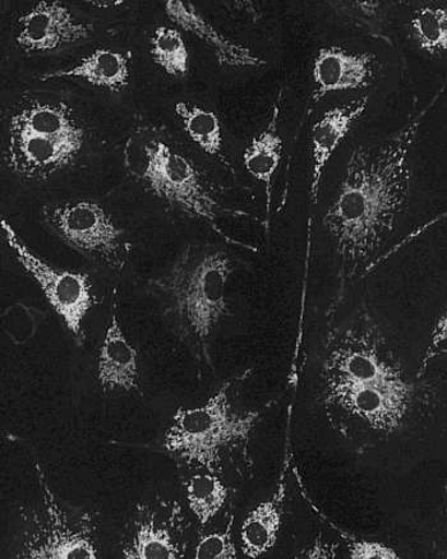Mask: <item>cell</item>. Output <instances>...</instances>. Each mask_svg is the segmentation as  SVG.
<instances>
[{
  "label": "cell",
  "mask_w": 447,
  "mask_h": 559,
  "mask_svg": "<svg viewBox=\"0 0 447 559\" xmlns=\"http://www.w3.org/2000/svg\"><path fill=\"white\" fill-rule=\"evenodd\" d=\"M446 88L447 81L389 139L353 148L336 199L322 217L340 269V294L329 313L342 304L346 285L396 231L411 191V155L416 135Z\"/></svg>",
  "instance_id": "obj_1"
},
{
  "label": "cell",
  "mask_w": 447,
  "mask_h": 559,
  "mask_svg": "<svg viewBox=\"0 0 447 559\" xmlns=\"http://www.w3.org/2000/svg\"><path fill=\"white\" fill-rule=\"evenodd\" d=\"M233 272L232 257L222 249L189 245L169 270L150 280V288L164 301L163 316L174 334L210 367L211 340L231 316L226 289Z\"/></svg>",
  "instance_id": "obj_2"
},
{
  "label": "cell",
  "mask_w": 447,
  "mask_h": 559,
  "mask_svg": "<svg viewBox=\"0 0 447 559\" xmlns=\"http://www.w3.org/2000/svg\"><path fill=\"white\" fill-rule=\"evenodd\" d=\"M123 166L128 177L173 210L207 224L226 243L256 251L255 247L232 238L220 225L224 214H248L219 202L199 166L173 145L163 128L150 123L136 126L125 143Z\"/></svg>",
  "instance_id": "obj_3"
},
{
  "label": "cell",
  "mask_w": 447,
  "mask_h": 559,
  "mask_svg": "<svg viewBox=\"0 0 447 559\" xmlns=\"http://www.w3.org/2000/svg\"><path fill=\"white\" fill-rule=\"evenodd\" d=\"M252 369L225 381L207 403L179 407L166 429L163 448L178 463L192 469L220 474L225 456L246 450L264 414L275 402L252 411H237L231 399L234 384L246 381Z\"/></svg>",
  "instance_id": "obj_4"
},
{
  "label": "cell",
  "mask_w": 447,
  "mask_h": 559,
  "mask_svg": "<svg viewBox=\"0 0 447 559\" xmlns=\"http://www.w3.org/2000/svg\"><path fill=\"white\" fill-rule=\"evenodd\" d=\"M87 130L63 100H28L13 112L3 160L22 180L47 181L79 160Z\"/></svg>",
  "instance_id": "obj_5"
},
{
  "label": "cell",
  "mask_w": 447,
  "mask_h": 559,
  "mask_svg": "<svg viewBox=\"0 0 447 559\" xmlns=\"http://www.w3.org/2000/svg\"><path fill=\"white\" fill-rule=\"evenodd\" d=\"M321 381L322 388L333 384L399 386L412 383L380 324L365 309L350 323L330 331L326 337Z\"/></svg>",
  "instance_id": "obj_6"
},
{
  "label": "cell",
  "mask_w": 447,
  "mask_h": 559,
  "mask_svg": "<svg viewBox=\"0 0 447 559\" xmlns=\"http://www.w3.org/2000/svg\"><path fill=\"white\" fill-rule=\"evenodd\" d=\"M40 221L66 247L115 274H122L131 259L132 245L125 229L94 200L45 203Z\"/></svg>",
  "instance_id": "obj_7"
},
{
  "label": "cell",
  "mask_w": 447,
  "mask_h": 559,
  "mask_svg": "<svg viewBox=\"0 0 447 559\" xmlns=\"http://www.w3.org/2000/svg\"><path fill=\"white\" fill-rule=\"evenodd\" d=\"M35 472L40 487L43 509L34 513L22 548L14 558H98L102 542L95 513L72 508L60 501L37 461Z\"/></svg>",
  "instance_id": "obj_8"
},
{
  "label": "cell",
  "mask_w": 447,
  "mask_h": 559,
  "mask_svg": "<svg viewBox=\"0 0 447 559\" xmlns=\"http://www.w3.org/2000/svg\"><path fill=\"white\" fill-rule=\"evenodd\" d=\"M0 228L5 243L21 267L39 286L52 311L62 320L75 342L80 346L85 344V320L97 305L93 280L86 272L58 267L42 259L21 239L9 218L2 217Z\"/></svg>",
  "instance_id": "obj_9"
},
{
  "label": "cell",
  "mask_w": 447,
  "mask_h": 559,
  "mask_svg": "<svg viewBox=\"0 0 447 559\" xmlns=\"http://www.w3.org/2000/svg\"><path fill=\"white\" fill-rule=\"evenodd\" d=\"M189 524L177 500L155 497L134 506L125 528L122 555L127 559H180L188 554Z\"/></svg>",
  "instance_id": "obj_10"
},
{
  "label": "cell",
  "mask_w": 447,
  "mask_h": 559,
  "mask_svg": "<svg viewBox=\"0 0 447 559\" xmlns=\"http://www.w3.org/2000/svg\"><path fill=\"white\" fill-rule=\"evenodd\" d=\"M415 386H363L333 384L322 388V402L328 412H338L348 420H358L374 432L391 436L405 426L411 414Z\"/></svg>",
  "instance_id": "obj_11"
},
{
  "label": "cell",
  "mask_w": 447,
  "mask_h": 559,
  "mask_svg": "<svg viewBox=\"0 0 447 559\" xmlns=\"http://www.w3.org/2000/svg\"><path fill=\"white\" fill-rule=\"evenodd\" d=\"M94 33V25L75 17L63 2L43 0L17 19L14 40L27 55H45L86 41Z\"/></svg>",
  "instance_id": "obj_12"
},
{
  "label": "cell",
  "mask_w": 447,
  "mask_h": 559,
  "mask_svg": "<svg viewBox=\"0 0 447 559\" xmlns=\"http://www.w3.org/2000/svg\"><path fill=\"white\" fill-rule=\"evenodd\" d=\"M381 64L375 52L352 51L329 45L317 51L313 66L314 103L343 91L367 88L380 74Z\"/></svg>",
  "instance_id": "obj_13"
},
{
  "label": "cell",
  "mask_w": 447,
  "mask_h": 559,
  "mask_svg": "<svg viewBox=\"0 0 447 559\" xmlns=\"http://www.w3.org/2000/svg\"><path fill=\"white\" fill-rule=\"evenodd\" d=\"M368 103L369 96L362 95L358 99L337 105L326 111L310 128V158H313L309 186L310 206H315L317 203L325 171L333 154L365 115Z\"/></svg>",
  "instance_id": "obj_14"
},
{
  "label": "cell",
  "mask_w": 447,
  "mask_h": 559,
  "mask_svg": "<svg viewBox=\"0 0 447 559\" xmlns=\"http://www.w3.org/2000/svg\"><path fill=\"white\" fill-rule=\"evenodd\" d=\"M140 352L123 330L118 299L113 301L110 323L105 331L96 360V380L104 394L140 391Z\"/></svg>",
  "instance_id": "obj_15"
},
{
  "label": "cell",
  "mask_w": 447,
  "mask_h": 559,
  "mask_svg": "<svg viewBox=\"0 0 447 559\" xmlns=\"http://www.w3.org/2000/svg\"><path fill=\"white\" fill-rule=\"evenodd\" d=\"M164 11L173 24L208 44L214 51L220 66L233 68V70H251V68L268 66L267 59L257 55L252 49L220 33L208 19L203 17L193 3L184 2V0H168L164 3Z\"/></svg>",
  "instance_id": "obj_16"
},
{
  "label": "cell",
  "mask_w": 447,
  "mask_h": 559,
  "mask_svg": "<svg viewBox=\"0 0 447 559\" xmlns=\"http://www.w3.org/2000/svg\"><path fill=\"white\" fill-rule=\"evenodd\" d=\"M287 471L290 459L286 460L274 493L257 504L240 525L239 547L246 558H261L277 547L284 524Z\"/></svg>",
  "instance_id": "obj_17"
},
{
  "label": "cell",
  "mask_w": 447,
  "mask_h": 559,
  "mask_svg": "<svg viewBox=\"0 0 447 559\" xmlns=\"http://www.w3.org/2000/svg\"><path fill=\"white\" fill-rule=\"evenodd\" d=\"M283 105L284 90L282 88L277 95L274 105H272L267 126L248 143L244 156H242L246 171L264 187V194H267V230L270 229L275 179L284 155V141L279 132Z\"/></svg>",
  "instance_id": "obj_18"
},
{
  "label": "cell",
  "mask_w": 447,
  "mask_h": 559,
  "mask_svg": "<svg viewBox=\"0 0 447 559\" xmlns=\"http://www.w3.org/2000/svg\"><path fill=\"white\" fill-rule=\"evenodd\" d=\"M37 80H79L91 86L119 94L130 87L132 82L131 57L115 49L98 48L78 64L40 74Z\"/></svg>",
  "instance_id": "obj_19"
},
{
  "label": "cell",
  "mask_w": 447,
  "mask_h": 559,
  "mask_svg": "<svg viewBox=\"0 0 447 559\" xmlns=\"http://www.w3.org/2000/svg\"><path fill=\"white\" fill-rule=\"evenodd\" d=\"M189 140L204 154L232 169V164L224 151L223 124L215 111L202 105L179 102L174 107Z\"/></svg>",
  "instance_id": "obj_20"
},
{
  "label": "cell",
  "mask_w": 447,
  "mask_h": 559,
  "mask_svg": "<svg viewBox=\"0 0 447 559\" xmlns=\"http://www.w3.org/2000/svg\"><path fill=\"white\" fill-rule=\"evenodd\" d=\"M231 489L216 473L200 472L185 483L188 510L200 528H207L225 508Z\"/></svg>",
  "instance_id": "obj_21"
},
{
  "label": "cell",
  "mask_w": 447,
  "mask_h": 559,
  "mask_svg": "<svg viewBox=\"0 0 447 559\" xmlns=\"http://www.w3.org/2000/svg\"><path fill=\"white\" fill-rule=\"evenodd\" d=\"M409 35L419 49L434 59H447V7L423 4L408 22Z\"/></svg>",
  "instance_id": "obj_22"
},
{
  "label": "cell",
  "mask_w": 447,
  "mask_h": 559,
  "mask_svg": "<svg viewBox=\"0 0 447 559\" xmlns=\"http://www.w3.org/2000/svg\"><path fill=\"white\" fill-rule=\"evenodd\" d=\"M150 55L170 78H186L189 72V51L185 37L176 27L157 26L151 37Z\"/></svg>",
  "instance_id": "obj_23"
},
{
  "label": "cell",
  "mask_w": 447,
  "mask_h": 559,
  "mask_svg": "<svg viewBox=\"0 0 447 559\" xmlns=\"http://www.w3.org/2000/svg\"><path fill=\"white\" fill-rule=\"evenodd\" d=\"M234 515L224 531L202 535L197 542L193 557L197 559H237L239 550L234 542Z\"/></svg>",
  "instance_id": "obj_24"
},
{
  "label": "cell",
  "mask_w": 447,
  "mask_h": 559,
  "mask_svg": "<svg viewBox=\"0 0 447 559\" xmlns=\"http://www.w3.org/2000/svg\"><path fill=\"white\" fill-rule=\"evenodd\" d=\"M447 354V308L442 316L438 317L431 330L428 344L424 349L420 360L419 370H416V379H422L426 374L432 361Z\"/></svg>",
  "instance_id": "obj_25"
},
{
  "label": "cell",
  "mask_w": 447,
  "mask_h": 559,
  "mask_svg": "<svg viewBox=\"0 0 447 559\" xmlns=\"http://www.w3.org/2000/svg\"><path fill=\"white\" fill-rule=\"evenodd\" d=\"M348 555L352 559H398V551L389 544L366 539H348Z\"/></svg>",
  "instance_id": "obj_26"
},
{
  "label": "cell",
  "mask_w": 447,
  "mask_h": 559,
  "mask_svg": "<svg viewBox=\"0 0 447 559\" xmlns=\"http://www.w3.org/2000/svg\"><path fill=\"white\" fill-rule=\"evenodd\" d=\"M337 544H332L324 539L322 535H318L313 546H309L305 550L301 551L299 558H336L337 557Z\"/></svg>",
  "instance_id": "obj_27"
},
{
  "label": "cell",
  "mask_w": 447,
  "mask_h": 559,
  "mask_svg": "<svg viewBox=\"0 0 447 559\" xmlns=\"http://www.w3.org/2000/svg\"><path fill=\"white\" fill-rule=\"evenodd\" d=\"M91 5L97 7V9H111V7H119L125 4V2H120V0H116V2H110V0H105V2H98V0H91L89 2Z\"/></svg>",
  "instance_id": "obj_28"
}]
</instances>
